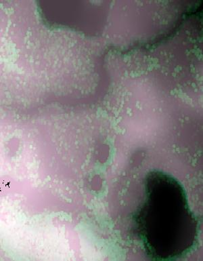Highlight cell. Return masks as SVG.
<instances>
[{
  "instance_id": "cell-1",
  "label": "cell",
  "mask_w": 203,
  "mask_h": 261,
  "mask_svg": "<svg viewBox=\"0 0 203 261\" xmlns=\"http://www.w3.org/2000/svg\"><path fill=\"white\" fill-rule=\"evenodd\" d=\"M134 219L135 233L152 259H179L197 245L198 220L190 209L184 187L171 174H148L144 199Z\"/></svg>"
}]
</instances>
